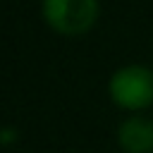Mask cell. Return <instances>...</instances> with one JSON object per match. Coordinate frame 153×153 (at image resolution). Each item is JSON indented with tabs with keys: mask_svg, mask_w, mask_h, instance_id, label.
<instances>
[{
	"mask_svg": "<svg viewBox=\"0 0 153 153\" xmlns=\"http://www.w3.org/2000/svg\"><path fill=\"white\" fill-rule=\"evenodd\" d=\"M110 96L122 108H146L153 103V72L141 65H129L110 76Z\"/></svg>",
	"mask_w": 153,
	"mask_h": 153,
	"instance_id": "obj_1",
	"label": "cell"
},
{
	"mask_svg": "<svg viewBox=\"0 0 153 153\" xmlns=\"http://www.w3.org/2000/svg\"><path fill=\"white\" fill-rule=\"evenodd\" d=\"M43 17L60 33H84L98 17V0H43Z\"/></svg>",
	"mask_w": 153,
	"mask_h": 153,
	"instance_id": "obj_2",
	"label": "cell"
},
{
	"mask_svg": "<svg viewBox=\"0 0 153 153\" xmlns=\"http://www.w3.org/2000/svg\"><path fill=\"white\" fill-rule=\"evenodd\" d=\"M117 139L129 153H148L153 151V122L146 117H129L120 124Z\"/></svg>",
	"mask_w": 153,
	"mask_h": 153,
	"instance_id": "obj_3",
	"label": "cell"
}]
</instances>
